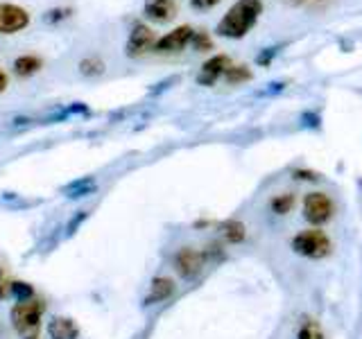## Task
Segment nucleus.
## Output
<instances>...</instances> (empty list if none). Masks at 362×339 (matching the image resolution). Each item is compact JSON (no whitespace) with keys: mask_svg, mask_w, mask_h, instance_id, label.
Wrapping results in <instances>:
<instances>
[{"mask_svg":"<svg viewBox=\"0 0 362 339\" xmlns=\"http://www.w3.org/2000/svg\"><path fill=\"white\" fill-rule=\"evenodd\" d=\"M260 14H263L260 0H238L218 23V34L226 39H243L258 23Z\"/></svg>","mask_w":362,"mask_h":339,"instance_id":"obj_1","label":"nucleus"},{"mask_svg":"<svg viewBox=\"0 0 362 339\" xmlns=\"http://www.w3.org/2000/svg\"><path fill=\"white\" fill-rule=\"evenodd\" d=\"M43 312H45V303L37 297H32L28 301H16V305L9 312V319L21 339H39Z\"/></svg>","mask_w":362,"mask_h":339,"instance_id":"obj_2","label":"nucleus"},{"mask_svg":"<svg viewBox=\"0 0 362 339\" xmlns=\"http://www.w3.org/2000/svg\"><path fill=\"white\" fill-rule=\"evenodd\" d=\"M292 251L310 260H322L331 254V237L320 229H305L292 237Z\"/></svg>","mask_w":362,"mask_h":339,"instance_id":"obj_3","label":"nucleus"},{"mask_svg":"<svg viewBox=\"0 0 362 339\" xmlns=\"http://www.w3.org/2000/svg\"><path fill=\"white\" fill-rule=\"evenodd\" d=\"M335 203L326 192H308L303 199V218L315 226H322L333 218Z\"/></svg>","mask_w":362,"mask_h":339,"instance_id":"obj_4","label":"nucleus"},{"mask_svg":"<svg viewBox=\"0 0 362 339\" xmlns=\"http://www.w3.org/2000/svg\"><path fill=\"white\" fill-rule=\"evenodd\" d=\"M204 267H206V256H204V251H197V249H192V246H181L175 254V269L181 278H186V280L197 278L204 271Z\"/></svg>","mask_w":362,"mask_h":339,"instance_id":"obj_5","label":"nucleus"},{"mask_svg":"<svg viewBox=\"0 0 362 339\" xmlns=\"http://www.w3.org/2000/svg\"><path fill=\"white\" fill-rule=\"evenodd\" d=\"M154 43H156V34L147 25H143V23H136V25L132 28V32H129L124 52H127L129 59H139V56L154 50Z\"/></svg>","mask_w":362,"mask_h":339,"instance_id":"obj_6","label":"nucleus"},{"mask_svg":"<svg viewBox=\"0 0 362 339\" xmlns=\"http://www.w3.org/2000/svg\"><path fill=\"white\" fill-rule=\"evenodd\" d=\"M192 30L190 25H181V28H175L173 32L163 34L161 39H156L154 43V50L152 52H158V54H173V52H181L186 48V45L192 41Z\"/></svg>","mask_w":362,"mask_h":339,"instance_id":"obj_7","label":"nucleus"},{"mask_svg":"<svg viewBox=\"0 0 362 339\" xmlns=\"http://www.w3.org/2000/svg\"><path fill=\"white\" fill-rule=\"evenodd\" d=\"M30 23V14L18 5L0 3V34H16L25 30Z\"/></svg>","mask_w":362,"mask_h":339,"instance_id":"obj_8","label":"nucleus"},{"mask_svg":"<svg viewBox=\"0 0 362 339\" xmlns=\"http://www.w3.org/2000/svg\"><path fill=\"white\" fill-rule=\"evenodd\" d=\"M231 68V59L226 54H215L211 56L209 61H204V66L199 68V75H197V82L202 86H213L218 82L220 77H224V73Z\"/></svg>","mask_w":362,"mask_h":339,"instance_id":"obj_9","label":"nucleus"},{"mask_svg":"<svg viewBox=\"0 0 362 339\" xmlns=\"http://www.w3.org/2000/svg\"><path fill=\"white\" fill-rule=\"evenodd\" d=\"M179 11L177 0H145L143 14L156 23H170Z\"/></svg>","mask_w":362,"mask_h":339,"instance_id":"obj_10","label":"nucleus"},{"mask_svg":"<svg viewBox=\"0 0 362 339\" xmlns=\"http://www.w3.org/2000/svg\"><path fill=\"white\" fill-rule=\"evenodd\" d=\"M50 339H79V326L71 316H52L48 321Z\"/></svg>","mask_w":362,"mask_h":339,"instance_id":"obj_11","label":"nucleus"},{"mask_svg":"<svg viewBox=\"0 0 362 339\" xmlns=\"http://www.w3.org/2000/svg\"><path fill=\"white\" fill-rule=\"evenodd\" d=\"M175 290H177V285H175V280H173V278H168V276H158V278H154V280H152L150 294H147L145 303H147V305H152V303L168 301V299L175 294Z\"/></svg>","mask_w":362,"mask_h":339,"instance_id":"obj_12","label":"nucleus"},{"mask_svg":"<svg viewBox=\"0 0 362 339\" xmlns=\"http://www.w3.org/2000/svg\"><path fill=\"white\" fill-rule=\"evenodd\" d=\"M93 190H95V179H93V177L77 179V181H73V184H68V186L64 188V192H66V197H68V199L88 197Z\"/></svg>","mask_w":362,"mask_h":339,"instance_id":"obj_13","label":"nucleus"},{"mask_svg":"<svg viewBox=\"0 0 362 339\" xmlns=\"http://www.w3.org/2000/svg\"><path fill=\"white\" fill-rule=\"evenodd\" d=\"M220 233H222V237L229 244H240L245 240V235H247V229H245L243 222L229 220V222H222L220 224Z\"/></svg>","mask_w":362,"mask_h":339,"instance_id":"obj_14","label":"nucleus"},{"mask_svg":"<svg viewBox=\"0 0 362 339\" xmlns=\"http://www.w3.org/2000/svg\"><path fill=\"white\" fill-rule=\"evenodd\" d=\"M41 68H43V61L39 59V56H34V54H23L14 61V73L18 77H30L34 73H39Z\"/></svg>","mask_w":362,"mask_h":339,"instance_id":"obj_15","label":"nucleus"},{"mask_svg":"<svg viewBox=\"0 0 362 339\" xmlns=\"http://www.w3.org/2000/svg\"><path fill=\"white\" fill-rule=\"evenodd\" d=\"M297 339H326V337L320 321L313 319V316H301V321L297 326Z\"/></svg>","mask_w":362,"mask_h":339,"instance_id":"obj_16","label":"nucleus"},{"mask_svg":"<svg viewBox=\"0 0 362 339\" xmlns=\"http://www.w3.org/2000/svg\"><path fill=\"white\" fill-rule=\"evenodd\" d=\"M105 61L100 59V56H84L82 61H79V73L84 77H98L105 73Z\"/></svg>","mask_w":362,"mask_h":339,"instance_id":"obj_17","label":"nucleus"},{"mask_svg":"<svg viewBox=\"0 0 362 339\" xmlns=\"http://www.w3.org/2000/svg\"><path fill=\"white\" fill-rule=\"evenodd\" d=\"M9 297L16 299V301H28V299L34 297V287L30 285V282H25V280H11Z\"/></svg>","mask_w":362,"mask_h":339,"instance_id":"obj_18","label":"nucleus"},{"mask_svg":"<svg viewBox=\"0 0 362 339\" xmlns=\"http://www.w3.org/2000/svg\"><path fill=\"white\" fill-rule=\"evenodd\" d=\"M224 79H226V84H243V82H249L252 79V71H249L247 66H233L229 71L224 73Z\"/></svg>","mask_w":362,"mask_h":339,"instance_id":"obj_19","label":"nucleus"},{"mask_svg":"<svg viewBox=\"0 0 362 339\" xmlns=\"http://www.w3.org/2000/svg\"><path fill=\"white\" fill-rule=\"evenodd\" d=\"M292 206H294V197L290 195V192H281V195L272 197V201H269V208L274 210L276 215H286V213H290Z\"/></svg>","mask_w":362,"mask_h":339,"instance_id":"obj_20","label":"nucleus"},{"mask_svg":"<svg viewBox=\"0 0 362 339\" xmlns=\"http://www.w3.org/2000/svg\"><path fill=\"white\" fill-rule=\"evenodd\" d=\"M190 43H195V48H197L199 52H206V50H211V48H213L211 39H209L204 32H195V34H192V41H190Z\"/></svg>","mask_w":362,"mask_h":339,"instance_id":"obj_21","label":"nucleus"},{"mask_svg":"<svg viewBox=\"0 0 362 339\" xmlns=\"http://www.w3.org/2000/svg\"><path fill=\"white\" fill-rule=\"evenodd\" d=\"M218 3H220V0H190V7L204 11V9H213Z\"/></svg>","mask_w":362,"mask_h":339,"instance_id":"obj_22","label":"nucleus"},{"mask_svg":"<svg viewBox=\"0 0 362 339\" xmlns=\"http://www.w3.org/2000/svg\"><path fill=\"white\" fill-rule=\"evenodd\" d=\"M66 16H68V9H54V11H50L48 16H45V20L54 23V20H62V18H66Z\"/></svg>","mask_w":362,"mask_h":339,"instance_id":"obj_23","label":"nucleus"},{"mask_svg":"<svg viewBox=\"0 0 362 339\" xmlns=\"http://www.w3.org/2000/svg\"><path fill=\"white\" fill-rule=\"evenodd\" d=\"M290 5H297V7H305V5H322L326 0H288Z\"/></svg>","mask_w":362,"mask_h":339,"instance_id":"obj_24","label":"nucleus"},{"mask_svg":"<svg viewBox=\"0 0 362 339\" xmlns=\"http://www.w3.org/2000/svg\"><path fill=\"white\" fill-rule=\"evenodd\" d=\"M9 285H11L9 278L0 280V299H9Z\"/></svg>","mask_w":362,"mask_h":339,"instance_id":"obj_25","label":"nucleus"},{"mask_svg":"<svg viewBox=\"0 0 362 339\" xmlns=\"http://www.w3.org/2000/svg\"><path fill=\"white\" fill-rule=\"evenodd\" d=\"M276 54V48H269L267 52H263V54H260L258 56V64H267L269 59H272V56H274Z\"/></svg>","mask_w":362,"mask_h":339,"instance_id":"obj_26","label":"nucleus"},{"mask_svg":"<svg viewBox=\"0 0 362 339\" xmlns=\"http://www.w3.org/2000/svg\"><path fill=\"white\" fill-rule=\"evenodd\" d=\"M82 220H86V213H84V210H82V213H79V215H77V218H75V220L71 222V233H73V231L77 229V226H79V222H82Z\"/></svg>","mask_w":362,"mask_h":339,"instance_id":"obj_27","label":"nucleus"},{"mask_svg":"<svg viewBox=\"0 0 362 339\" xmlns=\"http://www.w3.org/2000/svg\"><path fill=\"white\" fill-rule=\"evenodd\" d=\"M7 84H9V79H7V75L0 71V93H3V90H7Z\"/></svg>","mask_w":362,"mask_h":339,"instance_id":"obj_28","label":"nucleus"}]
</instances>
